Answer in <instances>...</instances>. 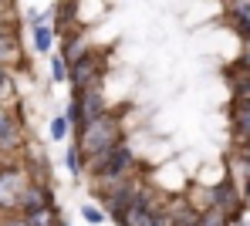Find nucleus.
Here are the masks:
<instances>
[{"label":"nucleus","instance_id":"obj_20","mask_svg":"<svg viewBox=\"0 0 250 226\" xmlns=\"http://www.w3.org/2000/svg\"><path fill=\"white\" fill-rule=\"evenodd\" d=\"M51 81H68V61L61 54H51Z\"/></svg>","mask_w":250,"mask_h":226},{"label":"nucleus","instance_id":"obj_10","mask_svg":"<svg viewBox=\"0 0 250 226\" xmlns=\"http://www.w3.org/2000/svg\"><path fill=\"white\" fill-rule=\"evenodd\" d=\"M230 132H233V142L250 152V101H233L230 108Z\"/></svg>","mask_w":250,"mask_h":226},{"label":"nucleus","instance_id":"obj_4","mask_svg":"<svg viewBox=\"0 0 250 226\" xmlns=\"http://www.w3.org/2000/svg\"><path fill=\"white\" fill-rule=\"evenodd\" d=\"M105 75H108V51H91L88 57H82L78 64L68 68V85L71 94H82V91H95L105 85Z\"/></svg>","mask_w":250,"mask_h":226},{"label":"nucleus","instance_id":"obj_24","mask_svg":"<svg viewBox=\"0 0 250 226\" xmlns=\"http://www.w3.org/2000/svg\"><path fill=\"white\" fill-rule=\"evenodd\" d=\"M169 226H196V223H189V220H169Z\"/></svg>","mask_w":250,"mask_h":226},{"label":"nucleus","instance_id":"obj_6","mask_svg":"<svg viewBox=\"0 0 250 226\" xmlns=\"http://www.w3.org/2000/svg\"><path fill=\"white\" fill-rule=\"evenodd\" d=\"M27 149V132H24V118L17 108H0V162L3 159H17Z\"/></svg>","mask_w":250,"mask_h":226},{"label":"nucleus","instance_id":"obj_19","mask_svg":"<svg viewBox=\"0 0 250 226\" xmlns=\"http://www.w3.org/2000/svg\"><path fill=\"white\" fill-rule=\"evenodd\" d=\"M47 135L54 138V142H64V138L71 135V125H68V118H64V115H54V118L47 122Z\"/></svg>","mask_w":250,"mask_h":226},{"label":"nucleus","instance_id":"obj_2","mask_svg":"<svg viewBox=\"0 0 250 226\" xmlns=\"http://www.w3.org/2000/svg\"><path fill=\"white\" fill-rule=\"evenodd\" d=\"M135 169H139V159H135V152L128 149V142L108 149L105 155H98V159H91V162H84V172H88L91 186L119 182V179H125V176H132Z\"/></svg>","mask_w":250,"mask_h":226},{"label":"nucleus","instance_id":"obj_5","mask_svg":"<svg viewBox=\"0 0 250 226\" xmlns=\"http://www.w3.org/2000/svg\"><path fill=\"white\" fill-rule=\"evenodd\" d=\"M105 112H108V98H105V88H95V91L71 94V98H68V112H64V118H68L71 132H78L82 125L95 122V118H102Z\"/></svg>","mask_w":250,"mask_h":226},{"label":"nucleus","instance_id":"obj_12","mask_svg":"<svg viewBox=\"0 0 250 226\" xmlns=\"http://www.w3.org/2000/svg\"><path fill=\"white\" fill-rule=\"evenodd\" d=\"M91 51H95V44L84 38V31L75 27L71 34H64V38H61V51H58V54H61V57L68 61V68H71V64H78L82 57H88Z\"/></svg>","mask_w":250,"mask_h":226},{"label":"nucleus","instance_id":"obj_3","mask_svg":"<svg viewBox=\"0 0 250 226\" xmlns=\"http://www.w3.org/2000/svg\"><path fill=\"white\" fill-rule=\"evenodd\" d=\"M31 186V176L21 159H3L0 162V216H17L21 196Z\"/></svg>","mask_w":250,"mask_h":226},{"label":"nucleus","instance_id":"obj_23","mask_svg":"<svg viewBox=\"0 0 250 226\" xmlns=\"http://www.w3.org/2000/svg\"><path fill=\"white\" fill-rule=\"evenodd\" d=\"M240 199H250V179L244 182V189H240Z\"/></svg>","mask_w":250,"mask_h":226},{"label":"nucleus","instance_id":"obj_13","mask_svg":"<svg viewBox=\"0 0 250 226\" xmlns=\"http://www.w3.org/2000/svg\"><path fill=\"white\" fill-rule=\"evenodd\" d=\"M227 14H230V24L237 27V34L250 44V3L233 0V3H227Z\"/></svg>","mask_w":250,"mask_h":226},{"label":"nucleus","instance_id":"obj_17","mask_svg":"<svg viewBox=\"0 0 250 226\" xmlns=\"http://www.w3.org/2000/svg\"><path fill=\"white\" fill-rule=\"evenodd\" d=\"M58 41V34H54V27L47 24V27H38V31H31V44L38 54H51V47Z\"/></svg>","mask_w":250,"mask_h":226},{"label":"nucleus","instance_id":"obj_14","mask_svg":"<svg viewBox=\"0 0 250 226\" xmlns=\"http://www.w3.org/2000/svg\"><path fill=\"white\" fill-rule=\"evenodd\" d=\"M17 101H21V91H17L14 71L0 68V108H17Z\"/></svg>","mask_w":250,"mask_h":226},{"label":"nucleus","instance_id":"obj_22","mask_svg":"<svg viewBox=\"0 0 250 226\" xmlns=\"http://www.w3.org/2000/svg\"><path fill=\"white\" fill-rule=\"evenodd\" d=\"M0 226H24L21 216H0Z\"/></svg>","mask_w":250,"mask_h":226},{"label":"nucleus","instance_id":"obj_9","mask_svg":"<svg viewBox=\"0 0 250 226\" xmlns=\"http://www.w3.org/2000/svg\"><path fill=\"white\" fill-rule=\"evenodd\" d=\"M47 206H58V203H54V189H51V182H31V186L24 189V196H21V209H17V216L34 213V209H47Z\"/></svg>","mask_w":250,"mask_h":226},{"label":"nucleus","instance_id":"obj_11","mask_svg":"<svg viewBox=\"0 0 250 226\" xmlns=\"http://www.w3.org/2000/svg\"><path fill=\"white\" fill-rule=\"evenodd\" d=\"M27 54H24V38L21 34H0V68L17 71L24 68Z\"/></svg>","mask_w":250,"mask_h":226},{"label":"nucleus","instance_id":"obj_16","mask_svg":"<svg viewBox=\"0 0 250 226\" xmlns=\"http://www.w3.org/2000/svg\"><path fill=\"white\" fill-rule=\"evenodd\" d=\"M21 10L14 3H3L0 0V34H21Z\"/></svg>","mask_w":250,"mask_h":226},{"label":"nucleus","instance_id":"obj_8","mask_svg":"<svg viewBox=\"0 0 250 226\" xmlns=\"http://www.w3.org/2000/svg\"><path fill=\"white\" fill-rule=\"evenodd\" d=\"M156 209H159V199L152 196V189H146L122 216H115L119 226H156Z\"/></svg>","mask_w":250,"mask_h":226},{"label":"nucleus","instance_id":"obj_21","mask_svg":"<svg viewBox=\"0 0 250 226\" xmlns=\"http://www.w3.org/2000/svg\"><path fill=\"white\" fill-rule=\"evenodd\" d=\"M82 220H84V223H91V226H98V223H105V213H102L98 206L84 203V206H82Z\"/></svg>","mask_w":250,"mask_h":226},{"label":"nucleus","instance_id":"obj_18","mask_svg":"<svg viewBox=\"0 0 250 226\" xmlns=\"http://www.w3.org/2000/svg\"><path fill=\"white\" fill-rule=\"evenodd\" d=\"M64 166H68L71 176H84V162H82V152H78L75 138H71V145H68V152H64Z\"/></svg>","mask_w":250,"mask_h":226},{"label":"nucleus","instance_id":"obj_15","mask_svg":"<svg viewBox=\"0 0 250 226\" xmlns=\"http://www.w3.org/2000/svg\"><path fill=\"white\" fill-rule=\"evenodd\" d=\"M21 220H24V226H61V209L58 206H47V209L24 213Z\"/></svg>","mask_w":250,"mask_h":226},{"label":"nucleus","instance_id":"obj_25","mask_svg":"<svg viewBox=\"0 0 250 226\" xmlns=\"http://www.w3.org/2000/svg\"><path fill=\"white\" fill-rule=\"evenodd\" d=\"M230 226H247V223L244 220H230Z\"/></svg>","mask_w":250,"mask_h":226},{"label":"nucleus","instance_id":"obj_7","mask_svg":"<svg viewBox=\"0 0 250 226\" xmlns=\"http://www.w3.org/2000/svg\"><path fill=\"white\" fill-rule=\"evenodd\" d=\"M207 206H216L220 213H227L230 220H244V199H240V186L230 179H220L207 189Z\"/></svg>","mask_w":250,"mask_h":226},{"label":"nucleus","instance_id":"obj_1","mask_svg":"<svg viewBox=\"0 0 250 226\" xmlns=\"http://www.w3.org/2000/svg\"><path fill=\"white\" fill-rule=\"evenodd\" d=\"M71 135H75V145H78V152H82V162H91V159L105 155L108 149H115V145L125 142L122 115H119V112H105L102 118L82 125V129L71 132Z\"/></svg>","mask_w":250,"mask_h":226}]
</instances>
